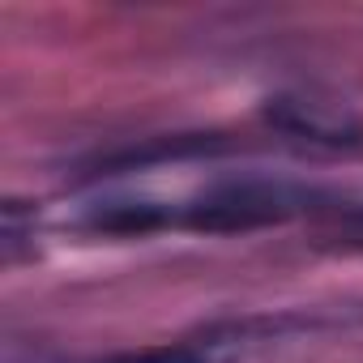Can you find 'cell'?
I'll return each mask as SVG.
<instances>
[{
  "mask_svg": "<svg viewBox=\"0 0 363 363\" xmlns=\"http://www.w3.org/2000/svg\"><path fill=\"white\" fill-rule=\"evenodd\" d=\"M299 201L286 189H269V184H231L218 193H206L197 206H184V227L197 231H248V227H265L278 223L295 210Z\"/></svg>",
  "mask_w": 363,
  "mask_h": 363,
  "instance_id": "obj_1",
  "label": "cell"
},
{
  "mask_svg": "<svg viewBox=\"0 0 363 363\" xmlns=\"http://www.w3.org/2000/svg\"><path fill=\"white\" fill-rule=\"evenodd\" d=\"M265 120L291 137H303V141H325V145L363 141V120L354 116V107L342 99H329V94H312V90L274 94L265 103Z\"/></svg>",
  "mask_w": 363,
  "mask_h": 363,
  "instance_id": "obj_2",
  "label": "cell"
},
{
  "mask_svg": "<svg viewBox=\"0 0 363 363\" xmlns=\"http://www.w3.org/2000/svg\"><path fill=\"white\" fill-rule=\"evenodd\" d=\"M103 363H210V354L201 346H145V350L111 354Z\"/></svg>",
  "mask_w": 363,
  "mask_h": 363,
  "instance_id": "obj_3",
  "label": "cell"
},
{
  "mask_svg": "<svg viewBox=\"0 0 363 363\" xmlns=\"http://www.w3.org/2000/svg\"><path fill=\"white\" fill-rule=\"evenodd\" d=\"M359 223H363V218H359Z\"/></svg>",
  "mask_w": 363,
  "mask_h": 363,
  "instance_id": "obj_4",
  "label": "cell"
}]
</instances>
